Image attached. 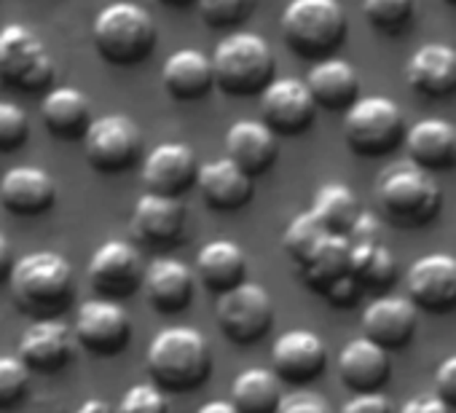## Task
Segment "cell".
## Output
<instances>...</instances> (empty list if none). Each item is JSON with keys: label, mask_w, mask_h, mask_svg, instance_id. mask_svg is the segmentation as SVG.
Segmentation results:
<instances>
[{"label": "cell", "mask_w": 456, "mask_h": 413, "mask_svg": "<svg viewBox=\"0 0 456 413\" xmlns=\"http://www.w3.org/2000/svg\"><path fill=\"white\" fill-rule=\"evenodd\" d=\"M282 400V378L269 368H248L232 384V402L240 413H277Z\"/></svg>", "instance_id": "4dcf8cb0"}, {"label": "cell", "mask_w": 456, "mask_h": 413, "mask_svg": "<svg viewBox=\"0 0 456 413\" xmlns=\"http://www.w3.org/2000/svg\"><path fill=\"white\" fill-rule=\"evenodd\" d=\"M73 293V266L57 253L25 255L12 271V298L17 309L33 320H57L70 309Z\"/></svg>", "instance_id": "7a4b0ae2"}, {"label": "cell", "mask_w": 456, "mask_h": 413, "mask_svg": "<svg viewBox=\"0 0 456 413\" xmlns=\"http://www.w3.org/2000/svg\"><path fill=\"white\" fill-rule=\"evenodd\" d=\"M92 41L97 54L116 68H132L145 62L159 44L153 17L129 0L105 6L92 28Z\"/></svg>", "instance_id": "5b68a950"}, {"label": "cell", "mask_w": 456, "mask_h": 413, "mask_svg": "<svg viewBox=\"0 0 456 413\" xmlns=\"http://www.w3.org/2000/svg\"><path fill=\"white\" fill-rule=\"evenodd\" d=\"M400 413H451V408H448L435 392H429V394H416V397H411V400L400 408Z\"/></svg>", "instance_id": "bcb514c9"}, {"label": "cell", "mask_w": 456, "mask_h": 413, "mask_svg": "<svg viewBox=\"0 0 456 413\" xmlns=\"http://www.w3.org/2000/svg\"><path fill=\"white\" fill-rule=\"evenodd\" d=\"M328 368V346L314 330H288L272 346V370L290 386L317 381Z\"/></svg>", "instance_id": "9a60e30c"}, {"label": "cell", "mask_w": 456, "mask_h": 413, "mask_svg": "<svg viewBox=\"0 0 456 413\" xmlns=\"http://www.w3.org/2000/svg\"><path fill=\"white\" fill-rule=\"evenodd\" d=\"M28 113L14 102H0V153H14L28 142Z\"/></svg>", "instance_id": "f35d334b"}, {"label": "cell", "mask_w": 456, "mask_h": 413, "mask_svg": "<svg viewBox=\"0 0 456 413\" xmlns=\"http://www.w3.org/2000/svg\"><path fill=\"white\" fill-rule=\"evenodd\" d=\"M445 4H448V6H456V0H445Z\"/></svg>", "instance_id": "816d5d0a"}, {"label": "cell", "mask_w": 456, "mask_h": 413, "mask_svg": "<svg viewBox=\"0 0 456 413\" xmlns=\"http://www.w3.org/2000/svg\"><path fill=\"white\" fill-rule=\"evenodd\" d=\"M280 25L288 49L309 62L333 57L349 33V20L338 0H290Z\"/></svg>", "instance_id": "8992f818"}, {"label": "cell", "mask_w": 456, "mask_h": 413, "mask_svg": "<svg viewBox=\"0 0 456 413\" xmlns=\"http://www.w3.org/2000/svg\"><path fill=\"white\" fill-rule=\"evenodd\" d=\"M73 357V333L62 320H36L20 341V360L36 373H60Z\"/></svg>", "instance_id": "7402d4cb"}, {"label": "cell", "mask_w": 456, "mask_h": 413, "mask_svg": "<svg viewBox=\"0 0 456 413\" xmlns=\"http://www.w3.org/2000/svg\"><path fill=\"white\" fill-rule=\"evenodd\" d=\"M408 161L427 172L456 169V126L445 118H421L405 134Z\"/></svg>", "instance_id": "484cf974"}, {"label": "cell", "mask_w": 456, "mask_h": 413, "mask_svg": "<svg viewBox=\"0 0 456 413\" xmlns=\"http://www.w3.org/2000/svg\"><path fill=\"white\" fill-rule=\"evenodd\" d=\"M298 271L304 285L322 296L333 282L352 274V242L346 237H328Z\"/></svg>", "instance_id": "1f68e13d"}, {"label": "cell", "mask_w": 456, "mask_h": 413, "mask_svg": "<svg viewBox=\"0 0 456 413\" xmlns=\"http://www.w3.org/2000/svg\"><path fill=\"white\" fill-rule=\"evenodd\" d=\"M277 413H333L330 402L314 392H296L282 400Z\"/></svg>", "instance_id": "7bdbcfd3"}, {"label": "cell", "mask_w": 456, "mask_h": 413, "mask_svg": "<svg viewBox=\"0 0 456 413\" xmlns=\"http://www.w3.org/2000/svg\"><path fill=\"white\" fill-rule=\"evenodd\" d=\"M196 413H240V410L234 408V402H232V400H215V402L201 405Z\"/></svg>", "instance_id": "c3c4849f"}, {"label": "cell", "mask_w": 456, "mask_h": 413, "mask_svg": "<svg viewBox=\"0 0 456 413\" xmlns=\"http://www.w3.org/2000/svg\"><path fill=\"white\" fill-rule=\"evenodd\" d=\"M405 118L395 100L381 94L360 97L344 113V140L352 153L365 158L389 156L405 142Z\"/></svg>", "instance_id": "52a82bcc"}, {"label": "cell", "mask_w": 456, "mask_h": 413, "mask_svg": "<svg viewBox=\"0 0 456 413\" xmlns=\"http://www.w3.org/2000/svg\"><path fill=\"white\" fill-rule=\"evenodd\" d=\"M306 86L317 108L330 113H346L360 100V76L346 60H320L306 76Z\"/></svg>", "instance_id": "83f0119b"}, {"label": "cell", "mask_w": 456, "mask_h": 413, "mask_svg": "<svg viewBox=\"0 0 456 413\" xmlns=\"http://www.w3.org/2000/svg\"><path fill=\"white\" fill-rule=\"evenodd\" d=\"M352 274L362 290L384 293L397 279V261L384 242L352 245Z\"/></svg>", "instance_id": "836d02e7"}, {"label": "cell", "mask_w": 456, "mask_h": 413, "mask_svg": "<svg viewBox=\"0 0 456 413\" xmlns=\"http://www.w3.org/2000/svg\"><path fill=\"white\" fill-rule=\"evenodd\" d=\"M215 86L232 97H256L277 78V60L266 38L256 33L225 36L212 52Z\"/></svg>", "instance_id": "277c9868"}, {"label": "cell", "mask_w": 456, "mask_h": 413, "mask_svg": "<svg viewBox=\"0 0 456 413\" xmlns=\"http://www.w3.org/2000/svg\"><path fill=\"white\" fill-rule=\"evenodd\" d=\"M196 153L183 142H161L142 161V182L148 193L180 198L199 177Z\"/></svg>", "instance_id": "2e32d148"}, {"label": "cell", "mask_w": 456, "mask_h": 413, "mask_svg": "<svg viewBox=\"0 0 456 413\" xmlns=\"http://www.w3.org/2000/svg\"><path fill=\"white\" fill-rule=\"evenodd\" d=\"M84 153L92 169L102 174H118L132 169L142 156L140 126L121 113H108L92 121L84 137Z\"/></svg>", "instance_id": "30bf717a"}, {"label": "cell", "mask_w": 456, "mask_h": 413, "mask_svg": "<svg viewBox=\"0 0 456 413\" xmlns=\"http://www.w3.org/2000/svg\"><path fill=\"white\" fill-rule=\"evenodd\" d=\"M280 156V137L264 124L242 118L225 132V158H232L250 177L266 174Z\"/></svg>", "instance_id": "d4e9b609"}, {"label": "cell", "mask_w": 456, "mask_h": 413, "mask_svg": "<svg viewBox=\"0 0 456 413\" xmlns=\"http://www.w3.org/2000/svg\"><path fill=\"white\" fill-rule=\"evenodd\" d=\"M201 20L215 30L237 28L250 17V0H196Z\"/></svg>", "instance_id": "74e56055"}, {"label": "cell", "mask_w": 456, "mask_h": 413, "mask_svg": "<svg viewBox=\"0 0 456 413\" xmlns=\"http://www.w3.org/2000/svg\"><path fill=\"white\" fill-rule=\"evenodd\" d=\"M118 413H169L167 392L156 384H134L124 392Z\"/></svg>", "instance_id": "ab89813d"}, {"label": "cell", "mask_w": 456, "mask_h": 413, "mask_svg": "<svg viewBox=\"0 0 456 413\" xmlns=\"http://www.w3.org/2000/svg\"><path fill=\"white\" fill-rule=\"evenodd\" d=\"M336 370L344 389H349L352 394L381 392L392 378V360L387 349L362 336L341 346L336 357Z\"/></svg>", "instance_id": "ac0fdd59"}, {"label": "cell", "mask_w": 456, "mask_h": 413, "mask_svg": "<svg viewBox=\"0 0 456 413\" xmlns=\"http://www.w3.org/2000/svg\"><path fill=\"white\" fill-rule=\"evenodd\" d=\"M41 118L49 134L57 140H84L94 121L89 97L73 86L52 89L41 102Z\"/></svg>", "instance_id": "f546056e"}, {"label": "cell", "mask_w": 456, "mask_h": 413, "mask_svg": "<svg viewBox=\"0 0 456 413\" xmlns=\"http://www.w3.org/2000/svg\"><path fill=\"white\" fill-rule=\"evenodd\" d=\"M435 394L456 410V354L445 357L435 370Z\"/></svg>", "instance_id": "60d3db41"}, {"label": "cell", "mask_w": 456, "mask_h": 413, "mask_svg": "<svg viewBox=\"0 0 456 413\" xmlns=\"http://www.w3.org/2000/svg\"><path fill=\"white\" fill-rule=\"evenodd\" d=\"M416 325H419V309L413 306V301L395 298V296H381L373 304H368L360 320L362 336L387 352L405 349L413 341Z\"/></svg>", "instance_id": "e0dca14e"}, {"label": "cell", "mask_w": 456, "mask_h": 413, "mask_svg": "<svg viewBox=\"0 0 456 413\" xmlns=\"http://www.w3.org/2000/svg\"><path fill=\"white\" fill-rule=\"evenodd\" d=\"M185 229V210L180 198L145 193L137 198L132 213V231L148 247H172Z\"/></svg>", "instance_id": "44dd1931"}, {"label": "cell", "mask_w": 456, "mask_h": 413, "mask_svg": "<svg viewBox=\"0 0 456 413\" xmlns=\"http://www.w3.org/2000/svg\"><path fill=\"white\" fill-rule=\"evenodd\" d=\"M145 368L153 384L169 394H185L209 378L212 352L207 338L185 325L164 328L153 336L145 354Z\"/></svg>", "instance_id": "6da1fadb"}, {"label": "cell", "mask_w": 456, "mask_h": 413, "mask_svg": "<svg viewBox=\"0 0 456 413\" xmlns=\"http://www.w3.org/2000/svg\"><path fill=\"white\" fill-rule=\"evenodd\" d=\"M349 242L352 245H370V242H381V223L376 215L370 213H362L360 221L354 223L352 234H349Z\"/></svg>", "instance_id": "f6af8a7d"}, {"label": "cell", "mask_w": 456, "mask_h": 413, "mask_svg": "<svg viewBox=\"0 0 456 413\" xmlns=\"http://www.w3.org/2000/svg\"><path fill=\"white\" fill-rule=\"evenodd\" d=\"M376 204L389 226L403 231H419L440 215L443 190L432 180V172L403 161L389 166L379 177Z\"/></svg>", "instance_id": "3957f363"}, {"label": "cell", "mask_w": 456, "mask_h": 413, "mask_svg": "<svg viewBox=\"0 0 456 413\" xmlns=\"http://www.w3.org/2000/svg\"><path fill=\"white\" fill-rule=\"evenodd\" d=\"M73 413H113L110 410V405L105 402V400H100V397H92V400H86L78 410H73Z\"/></svg>", "instance_id": "681fc988"}, {"label": "cell", "mask_w": 456, "mask_h": 413, "mask_svg": "<svg viewBox=\"0 0 456 413\" xmlns=\"http://www.w3.org/2000/svg\"><path fill=\"white\" fill-rule=\"evenodd\" d=\"M408 86L427 100H445L456 94V49L445 44H424L408 60Z\"/></svg>", "instance_id": "cb8c5ba5"}, {"label": "cell", "mask_w": 456, "mask_h": 413, "mask_svg": "<svg viewBox=\"0 0 456 413\" xmlns=\"http://www.w3.org/2000/svg\"><path fill=\"white\" fill-rule=\"evenodd\" d=\"M76 338L94 357H116L132 341L129 314L118 301L94 298L81 304L76 317Z\"/></svg>", "instance_id": "4fadbf2b"}, {"label": "cell", "mask_w": 456, "mask_h": 413, "mask_svg": "<svg viewBox=\"0 0 456 413\" xmlns=\"http://www.w3.org/2000/svg\"><path fill=\"white\" fill-rule=\"evenodd\" d=\"M341 413H395L389 397L384 392H365V394H352Z\"/></svg>", "instance_id": "ee69618b"}, {"label": "cell", "mask_w": 456, "mask_h": 413, "mask_svg": "<svg viewBox=\"0 0 456 413\" xmlns=\"http://www.w3.org/2000/svg\"><path fill=\"white\" fill-rule=\"evenodd\" d=\"M57 201V182L41 166H14L0 180V204L12 215L36 218L49 213Z\"/></svg>", "instance_id": "d6986e66"}, {"label": "cell", "mask_w": 456, "mask_h": 413, "mask_svg": "<svg viewBox=\"0 0 456 413\" xmlns=\"http://www.w3.org/2000/svg\"><path fill=\"white\" fill-rule=\"evenodd\" d=\"M54 78V60L44 41L25 25L0 30V81L17 92H41Z\"/></svg>", "instance_id": "9c48e42d"}, {"label": "cell", "mask_w": 456, "mask_h": 413, "mask_svg": "<svg viewBox=\"0 0 456 413\" xmlns=\"http://www.w3.org/2000/svg\"><path fill=\"white\" fill-rule=\"evenodd\" d=\"M408 298L419 312L443 317L456 312V258L432 253L419 258L405 277Z\"/></svg>", "instance_id": "5bb4252c"}, {"label": "cell", "mask_w": 456, "mask_h": 413, "mask_svg": "<svg viewBox=\"0 0 456 413\" xmlns=\"http://www.w3.org/2000/svg\"><path fill=\"white\" fill-rule=\"evenodd\" d=\"M14 250H12V242L9 237L0 231V282L4 279H12V271H14Z\"/></svg>", "instance_id": "7dc6e473"}, {"label": "cell", "mask_w": 456, "mask_h": 413, "mask_svg": "<svg viewBox=\"0 0 456 413\" xmlns=\"http://www.w3.org/2000/svg\"><path fill=\"white\" fill-rule=\"evenodd\" d=\"M360 293H362V287H360V282L354 279V274H346V277H341L338 282H333V285L322 293V298H325L330 306H336V309H349V306L357 304Z\"/></svg>", "instance_id": "b9f144b4"}, {"label": "cell", "mask_w": 456, "mask_h": 413, "mask_svg": "<svg viewBox=\"0 0 456 413\" xmlns=\"http://www.w3.org/2000/svg\"><path fill=\"white\" fill-rule=\"evenodd\" d=\"M142 290L148 296V304L159 314L169 317V314H180L191 306L193 290H196V277L177 258H156L145 269Z\"/></svg>", "instance_id": "603a6c76"}, {"label": "cell", "mask_w": 456, "mask_h": 413, "mask_svg": "<svg viewBox=\"0 0 456 413\" xmlns=\"http://www.w3.org/2000/svg\"><path fill=\"white\" fill-rule=\"evenodd\" d=\"M317 102L306 86V81L298 78H274L266 92L261 94V121L277 134V137H298L304 134L317 116Z\"/></svg>", "instance_id": "7c38bea8"}, {"label": "cell", "mask_w": 456, "mask_h": 413, "mask_svg": "<svg viewBox=\"0 0 456 413\" xmlns=\"http://www.w3.org/2000/svg\"><path fill=\"white\" fill-rule=\"evenodd\" d=\"M164 6H172V9H183V6H191L196 0H161Z\"/></svg>", "instance_id": "f907efd6"}, {"label": "cell", "mask_w": 456, "mask_h": 413, "mask_svg": "<svg viewBox=\"0 0 456 413\" xmlns=\"http://www.w3.org/2000/svg\"><path fill=\"white\" fill-rule=\"evenodd\" d=\"M196 277L209 293H228L248 282V255L232 239L207 242L196 255Z\"/></svg>", "instance_id": "f1b7e54d"}, {"label": "cell", "mask_w": 456, "mask_h": 413, "mask_svg": "<svg viewBox=\"0 0 456 413\" xmlns=\"http://www.w3.org/2000/svg\"><path fill=\"white\" fill-rule=\"evenodd\" d=\"M196 188L217 213H237L253 198V177L225 156L199 166Z\"/></svg>", "instance_id": "ffe728a7"}, {"label": "cell", "mask_w": 456, "mask_h": 413, "mask_svg": "<svg viewBox=\"0 0 456 413\" xmlns=\"http://www.w3.org/2000/svg\"><path fill=\"white\" fill-rule=\"evenodd\" d=\"M312 213L320 218V223L328 229L333 237H346L352 234L354 223L360 221L362 210L354 190L344 182H325L312 204Z\"/></svg>", "instance_id": "d6a6232c"}, {"label": "cell", "mask_w": 456, "mask_h": 413, "mask_svg": "<svg viewBox=\"0 0 456 413\" xmlns=\"http://www.w3.org/2000/svg\"><path fill=\"white\" fill-rule=\"evenodd\" d=\"M164 92L177 102H196L204 100L215 86V68L212 57L201 54L199 49H180L169 54L161 68Z\"/></svg>", "instance_id": "4316f807"}, {"label": "cell", "mask_w": 456, "mask_h": 413, "mask_svg": "<svg viewBox=\"0 0 456 413\" xmlns=\"http://www.w3.org/2000/svg\"><path fill=\"white\" fill-rule=\"evenodd\" d=\"M30 368L20 357H0V410L17 408L30 389Z\"/></svg>", "instance_id": "8d00e7d4"}, {"label": "cell", "mask_w": 456, "mask_h": 413, "mask_svg": "<svg viewBox=\"0 0 456 413\" xmlns=\"http://www.w3.org/2000/svg\"><path fill=\"white\" fill-rule=\"evenodd\" d=\"M328 237H333V234H328V229L320 223V218L309 210L290 221V226L285 229V237H282V250L296 266H304Z\"/></svg>", "instance_id": "e575fe53"}, {"label": "cell", "mask_w": 456, "mask_h": 413, "mask_svg": "<svg viewBox=\"0 0 456 413\" xmlns=\"http://www.w3.org/2000/svg\"><path fill=\"white\" fill-rule=\"evenodd\" d=\"M365 20L384 36H400L413 25L416 0H362Z\"/></svg>", "instance_id": "d590c367"}, {"label": "cell", "mask_w": 456, "mask_h": 413, "mask_svg": "<svg viewBox=\"0 0 456 413\" xmlns=\"http://www.w3.org/2000/svg\"><path fill=\"white\" fill-rule=\"evenodd\" d=\"M215 322L220 333L237 346H253L264 341L274 325V304L269 290L264 285L245 282L217 296Z\"/></svg>", "instance_id": "ba28073f"}, {"label": "cell", "mask_w": 456, "mask_h": 413, "mask_svg": "<svg viewBox=\"0 0 456 413\" xmlns=\"http://www.w3.org/2000/svg\"><path fill=\"white\" fill-rule=\"evenodd\" d=\"M89 285L100 298L108 301H126L132 298L145 282V266L140 250L129 242L110 239L100 245L89 261Z\"/></svg>", "instance_id": "8fae6325"}]
</instances>
